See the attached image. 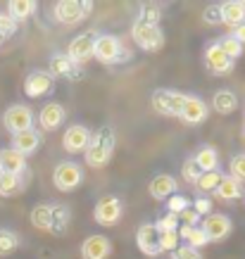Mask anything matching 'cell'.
Segmentation results:
<instances>
[{
	"label": "cell",
	"mask_w": 245,
	"mask_h": 259,
	"mask_svg": "<svg viewBox=\"0 0 245 259\" xmlns=\"http://www.w3.org/2000/svg\"><path fill=\"white\" fill-rule=\"evenodd\" d=\"M114 145H117V136H114V131H112L110 126H103L100 131H95V134L88 138L86 164L88 166H105L112 159Z\"/></svg>",
	"instance_id": "1"
},
{
	"label": "cell",
	"mask_w": 245,
	"mask_h": 259,
	"mask_svg": "<svg viewBox=\"0 0 245 259\" xmlns=\"http://www.w3.org/2000/svg\"><path fill=\"white\" fill-rule=\"evenodd\" d=\"M93 57L103 64H112V62H124L131 57L129 50H121L117 36H95L93 43Z\"/></svg>",
	"instance_id": "2"
},
{
	"label": "cell",
	"mask_w": 245,
	"mask_h": 259,
	"mask_svg": "<svg viewBox=\"0 0 245 259\" xmlns=\"http://www.w3.org/2000/svg\"><path fill=\"white\" fill-rule=\"evenodd\" d=\"M91 10H93V3L88 0H60L55 5V17L57 22L74 26V24L84 22L91 15Z\"/></svg>",
	"instance_id": "3"
},
{
	"label": "cell",
	"mask_w": 245,
	"mask_h": 259,
	"mask_svg": "<svg viewBox=\"0 0 245 259\" xmlns=\"http://www.w3.org/2000/svg\"><path fill=\"white\" fill-rule=\"evenodd\" d=\"M183 102H186V95L179 93V91L157 88L152 93V107L157 114H165V117H179L183 110Z\"/></svg>",
	"instance_id": "4"
},
{
	"label": "cell",
	"mask_w": 245,
	"mask_h": 259,
	"mask_svg": "<svg viewBox=\"0 0 245 259\" xmlns=\"http://www.w3.org/2000/svg\"><path fill=\"white\" fill-rule=\"evenodd\" d=\"M131 36H134L136 46L145 50V53H157V50L165 48V33H162L159 26H143V24L134 22Z\"/></svg>",
	"instance_id": "5"
},
{
	"label": "cell",
	"mask_w": 245,
	"mask_h": 259,
	"mask_svg": "<svg viewBox=\"0 0 245 259\" xmlns=\"http://www.w3.org/2000/svg\"><path fill=\"white\" fill-rule=\"evenodd\" d=\"M121 212H124L121 200L117 195H107L98 200V204H95V209H93V219L100 226H114L121 219Z\"/></svg>",
	"instance_id": "6"
},
{
	"label": "cell",
	"mask_w": 245,
	"mask_h": 259,
	"mask_svg": "<svg viewBox=\"0 0 245 259\" xmlns=\"http://www.w3.org/2000/svg\"><path fill=\"white\" fill-rule=\"evenodd\" d=\"M3 124H5V128L12 136L22 134V131H29L33 126V112L26 105H12L3 114Z\"/></svg>",
	"instance_id": "7"
},
{
	"label": "cell",
	"mask_w": 245,
	"mask_h": 259,
	"mask_svg": "<svg viewBox=\"0 0 245 259\" xmlns=\"http://www.w3.org/2000/svg\"><path fill=\"white\" fill-rule=\"evenodd\" d=\"M53 181H55L57 190H74L79 186L81 181H84V171H81V166L76 162H60L55 166V174H53Z\"/></svg>",
	"instance_id": "8"
},
{
	"label": "cell",
	"mask_w": 245,
	"mask_h": 259,
	"mask_svg": "<svg viewBox=\"0 0 245 259\" xmlns=\"http://www.w3.org/2000/svg\"><path fill=\"white\" fill-rule=\"evenodd\" d=\"M231 228H233V224H231V219L226 217V214H214L212 212L202 219L200 231L205 233V238L210 240V243H217V240H224V238L229 236Z\"/></svg>",
	"instance_id": "9"
},
{
	"label": "cell",
	"mask_w": 245,
	"mask_h": 259,
	"mask_svg": "<svg viewBox=\"0 0 245 259\" xmlns=\"http://www.w3.org/2000/svg\"><path fill=\"white\" fill-rule=\"evenodd\" d=\"M136 243H138V250L145 254V257H157L159 252V233L155 224H143L138 231H136Z\"/></svg>",
	"instance_id": "10"
},
{
	"label": "cell",
	"mask_w": 245,
	"mask_h": 259,
	"mask_svg": "<svg viewBox=\"0 0 245 259\" xmlns=\"http://www.w3.org/2000/svg\"><path fill=\"white\" fill-rule=\"evenodd\" d=\"M93 43H95L93 33H81V36H76V38L69 43V53H64V55L69 57L71 62L84 64L93 57Z\"/></svg>",
	"instance_id": "11"
},
{
	"label": "cell",
	"mask_w": 245,
	"mask_h": 259,
	"mask_svg": "<svg viewBox=\"0 0 245 259\" xmlns=\"http://www.w3.org/2000/svg\"><path fill=\"white\" fill-rule=\"evenodd\" d=\"M50 69L55 71L57 76H64V79H69V81H81L86 76V74H84V67L76 62H71L64 53H57V55L50 57Z\"/></svg>",
	"instance_id": "12"
},
{
	"label": "cell",
	"mask_w": 245,
	"mask_h": 259,
	"mask_svg": "<svg viewBox=\"0 0 245 259\" xmlns=\"http://www.w3.org/2000/svg\"><path fill=\"white\" fill-rule=\"evenodd\" d=\"M205 67L212 71V74H217V76H224V74H231L233 60L224 55L222 48L217 46V43H212V46L205 50Z\"/></svg>",
	"instance_id": "13"
},
{
	"label": "cell",
	"mask_w": 245,
	"mask_h": 259,
	"mask_svg": "<svg viewBox=\"0 0 245 259\" xmlns=\"http://www.w3.org/2000/svg\"><path fill=\"white\" fill-rule=\"evenodd\" d=\"M112 254V243L105 236H88L81 245V259H107Z\"/></svg>",
	"instance_id": "14"
},
{
	"label": "cell",
	"mask_w": 245,
	"mask_h": 259,
	"mask_svg": "<svg viewBox=\"0 0 245 259\" xmlns=\"http://www.w3.org/2000/svg\"><path fill=\"white\" fill-rule=\"evenodd\" d=\"M207 114H210V110H207L205 100H200L195 95H186V102H183V110L179 114V119L186 121V124H200V121L207 119Z\"/></svg>",
	"instance_id": "15"
},
{
	"label": "cell",
	"mask_w": 245,
	"mask_h": 259,
	"mask_svg": "<svg viewBox=\"0 0 245 259\" xmlns=\"http://www.w3.org/2000/svg\"><path fill=\"white\" fill-rule=\"evenodd\" d=\"M50 88H53V76L46 71H31L24 79V93L29 98H40V95L50 93Z\"/></svg>",
	"instance_id": "16"
},
{
	"label": "cell",
	"mask_w": 245,
	"mask_h": 259,
	"mask_svg": "<svg viewBox=\"0 0 245 259\" xmlns=\"http://www.w3.org/2000/svg\"><path fill=\"white\" fill-rule=\"evenodd\" d=\"M88 138H91V134H88V128L86 126H69L67 131H64L62 136V145L67 152H81V150L88 145Z\"/></svg>",
	"instance_id": "17"
},
{
	"label": "cell",
	"mask_w": 245,
	"mask_h": 259,
	"mask_svg": "<svg viewBox=\"0 0 245 259\" xmlns=\"http://www.w3.org/2000/svg\"><path fill=\"white\" fill-rule=\"evenodd\" d=\"M176 179L174 176H169V174H157L155 179L150 181V186H148V190H150V195L155 197V200H169V197L176 193Z\"/></svg>",
	"instance_id": "18"
},
{
	"label": "cell",
	"mask_w": 245,
	"mask_h": 259,
	"mask_svg": "<svg viewBox=\"0 0 245 259\" xmlns=\"http://www.w3.org/2000/svg\"><path fill=\"white\" fill-rule=\"evenodd\" d=\"M0 169H3V174H15V176H22L24 169H26V157L19 155V152L12 150V148L0 150Z\"/></svg>",
	"instance_id": "19"
},
{
	"label": "cell",
	"mask_w": 245,
	"mask_h": 259,
	"mask_svg": "<svg viewBox=\"0 0 245 259\" xmlns=\"http://www.w3.org/2000/svg\"><path fill=\"white\" fill-rule=\"evenodd\" d=\"M38 145H40V136L36 134L33 128L12 136V150H17L24 157H26V155H33V152L38 150Z\"/></svg>",
	"instance_id": "20"
},
{
	"label": "cell",
	"mask_w": 245,
	"mask_h": 259,
	"mask_svg": "<svg viewBox=\"0 0 245 259\" xmlns=\"http://www.w3.org/2000/svg\"><path fill=\"white\" fill-rule=\"evenodd\" d=\"M38 121L46 131H55L57 126L64 121V107L60 105V102H48L46 107L40 110Z\"/></svg>",
	"instance_id": "21"
},
{
	"label": "cell",
	"mask_w": 245,
	"mask_h": 259,
	"mask_svg": "<svg viewBox=\"0 0 245 259\" xmlns=\"http://www.w3.org/2000/svg\"><path fill=\"white\" fill-rule=\"evenodd\" d=\"M71 212L64 204H50V233L55 236H64L67 228H69Z\"/></svg>",
	"instance_id": "22"
},
{
	"label": "cell",
	"mask_w": 245,
	"mask_h": 259,
	"mask_svg": "<svg viewBox=\"0 0 245 259\" xmlns=\"http://www.w3.org/2000/svg\"><path fill=\"white\" fill-rule=\"evenodd\" d=\"M222 22L226 26H231V29L245 24V3H238V0L222 3Z\"/></svg>",
	"instance_id": "23"
},
{
	"label": "cell",
	"mask_w": 245,
	"mask_h": 259,
	"mask_svg": "<svg viewBox=\"0 0 245 259\" xmlns=\"http://www.w3.org/2000/svg\"><path fill=\"white\" fill-rule=\"evenodd\" d=\"M214 195L219 200H238V197H243V183L231 176H222V181L214 188Z\"/></svg>",
	"instance_id": "24"
},
{
	"label": "cell",
	"mask_w": 245,
	"mask_h": 259,
	"mask_svg": "<svg viewBox=\"0 0 245 259\" xmlns=\"http://www.w3.org/2000/svg\"><path fill=\"white\" fill-rule=\"evenodd\" d=\"M193 162L202 169V171H217V164H219V155L212 145H202V148L193 155Z\"/></svg>",
	"instance_id": "25"
},
{
	"label": "cell",
	"mask_w": 245,
	"mask_h": 259,
	"mask_svg": "<svg viewBox=\"0 0 245 259\" xmlns=\"http://www.w3.org/2000/svg\"><path fill=\"white\" fill-rule=\"evenodd\" d=\"M176 233H179V240L183 238V240L188 243V247H195V250H198V247H205V245L210 243L205 238V233L200 231V226H179Z\"/></svg>",
	"instance_id": "26"
},
{
	"label": "cell",
	"mask_w": 245,
	"mask_h": 259,
	"mask_svg": "<svg viewBox=\"0 0 245 259\" xmlns=\"http://www.w3.org/2000/svg\"><path fill=\"white\" fill-rule=\"evenodd\" d=\"M10 10V19L12 22H24V19H29V17L36 12V3L33 0H12L8 5Z\"/></svg>",
	"instance_id": "27"
},
{
	"label": "cell",
	"mask_w": 245,
	"mask_h": 259,
	"mask_svg": "<svg viewBox=\"0 0 245 259\" xmlns=\"http://www.w3.org/2000/svg\"><path fill=\"white\" fill-rule=\"evenodd\" d=\"M236 105H238V100L231 91H217L212 98V107L219 114H231V112L236 110Z\"/></svg>",
	"instance_id": "28"
},
{
	"label": "cell",
	"mask_w": 245,
	"mask_h": 259,
	"mask_svg": "<svg viewBox=\"0 0 245 259\" xmlns=\"http://www.w3.org/2000/svg\"><path fill=\"white\" fill-rule=\"evenodd\" d=\"M22 183H24L22 176H15V174H3V176H0V195L3 197L17 195V193L24 188Z\"/></svg>",
	"instance_id": "29"
},
{
	"label": "cell",
	"mask_w": 245,
	"mask_h": 259,
	"mask_svg": "<svg viewBox=\"0 0 245 259\" xmlns=\"http://www.w3.org/2000/svg\"><path fill=\"white\" fill-rule=\"evenodd\" d=\"M19 247V238L10 228H0V257H8Z\"/></svg>",
	"instance_id": "30"
},
{
	"label": "cell",
	"mask_w": 245,
	"mask_h": 259,
	"mask_svg": "<svg viewBox=\"0 0 245 259\" xmlns=\"http://www.w3.org/2000/svg\"><path fill=\"white\" fill-rule=\"evenodd\" d=\"M31 224L38 231H50V204H36L31 209Z\"/></svg>",
	"instance_id": "31"
},
{
	"label": "cell",
	"mask_w": 245,
	"mask_h": 259,
	"mask_svg": "<svg viewBox=\"0 0 245 259\" xmlns=\"http://www.w3.org/2000/svg\"><path fill=\"white\" fill-rule=\"evenodd\" d=\"M159 19H162V10L157 5H148V8L141 10V15L136 17V24H143V26H159Z\"/></svg>",
	"instance_id": "32"
},
{
	"label": "cell",
	"mask_w": 245,
	"mask_h": 259,
	"mask_svg": "<svg viewBox=\"0 0 245 259\" xmlns=\"http://www.w3.org/2000/svg\"><path fill=\"white\" fill-rule=\"evenodd\" d=\"M217 46L222 48V53L226 57H231V60H236V57L243 55V46H240L236 38H231V36H226V38H222V40H217Z\"/></svg>",
	"instance_id": "33"
},
{
	"label": "cell",
	"mask_w": 245,
	"mask_h": 259,
	"mask_svg": "<svg viewBox=\"0 0 245 259\" xmlns=\"http://www.w3.org/2000/svg\"><path fill=\"white\" fill-rule=\"evenodd\" d=\"M219 181H222V174H219V171H205L198 179L195 188H198L200 193H210V190L217 188V183H219Z\"/></svg>",
	"instance_id": "34"
},
{
	"label": "cell",
	"mask_w": 245,
	"mask_h": 259,
	"mask_svg": "<svg viewBox=\"0 0 245 259\" xmlns=\"http://www.w3.org/2000/svg\"><path fill=\"white\" fill-rule=\"evenodd\" d=\"M167 207H169V214H179L186 212V209H190V200L186 195H179V193H174V195L167 200Z\"/></svg>",
	"instance_id": "35"
},
{
	"label": "cell",
	"mask_w": 245,
	"mask_h": 259,
	"mask_svg": "<svg viewBox=\"0 0 245 259\" xmlns=\"http://www.w3.org/2000/svg\"><path fill=\"white\" fill-rule=\"evenodd\" d=\"M181 174H183V179L188 181V183H193V186H195V183H198V179H200V176H202L205 171H202V169H200V166L193 162V157H190V159H186V162H183Z\"/></svg>",
	"instance_id": "36"
},
{
	"label": "cell",
	"mask_w": 245,
	"mask_h": 259,
	"mask_svg": "<svg viewBox=\"0 0 245 259\" xmlns=\"http://www.w3.org/2000/svg\"><path fill=\"white\" fill-rule=\"evenodd\" d=\"M176 247H179V233H176V231H162V233H159V250L174 252Z\"/></svg>",
	"instance_id": "37"
},
{
	"label": "cell",
	"mask_w": 245,
	"mask_h": 259,
	"mask_svg": "<svg viewBox=\"0 0 245 259\" xmlns=\"http://www.w3.org/2000/svg\"><path fill=\"white\" fill-rule=\"evenodd\" d=\"M202 22L210 24V26L222 24V3H212V5H207L205 12H202Z\"/></svg>",
	"instance_id": "38"
},
{
	"label": "cell",
	"mask_w": 245,
	"mask_h": 259,
	"mask_svg": "<svg viewBox=\"0 0 245 259\" xmlns=\"http://www.w3.org/2000/svg\"><path fill=\"white\" fill-rule=\"evenodd\" d=\"M231 179L240 181V183L245 181V152H240V155L231 159Z\"/></svg>",
	"instance_id": "39"
},
{
	"label": "cell",
	"mask_w": 245,
	"mask_h": 259,
	"mask_svg": "<svg viewBox=\"0 0 245 259\" xmlns=\"http://www.w3.org/2000/svg\"><path fill=\"white\" fill-rule=\"evenodd\" d=\"M155 228H157V233H162V231H176V228H179V217H176V214L159 217L157 224H155Z\"/></svg>",
	"instance_id": "40"
},
{
	"label": "cell",
	"mask_w": 245,
	"mask_h": 259,
	"mask_svg": "<svg viewBox=\"0 0 245 259\" xmlns=\"http://www.w3.org/2000/svg\"><path fill=\"white\" fill-rule=\"evenodd\" d=\"M172 259H202L195 247H188V245H179L174 252H172Z\"/></svg>",
	"instance_id": "41"
},
{
	"label": "cell",
	"mask_w": 245,
	"mask_h": 259,
	"mask_svg": "<svg viewBox=\"0 0 245 259\" xmlns=\"http://www.w3.org/2000/svg\"><path fill=\"white\" fill-rule=\"evenodd\" d=\"M12 33H17V22H12L8 15H0V40L10 38Z\"/></svg>",
	"instance_id": "42"
},
{
	"label": "cell",
	"mask_w": 245,
	"mask_h": 259,
	"mask_svg": "<svg viewBox=\"0 0 245 259\" xmlns=\"http://www.w3.org/2000/svg\"><path fill=\"white\" fill-rule=\"evenodd\" d=\"M179 221H181L183 226H198L200 214L195 212V209H186V212H181V214H179Z\"/></svg>",
	"instance_id": "43"
},
{
	"label": "cell",
	"mask_w": 245,
	"mask_h": 259,
	"mask_svg": "<svg viewBox=\"0 0 245 259\" xmlns=\"http://www.w3.org/2000/svg\"><path fill=\"white\" fill-rule=\"evenodd\" d=\"M193 209H195L200 217H202V214L207 217V214H212V202H210L207 197H198V200L193 202Z\"/></svg>",
	"instance_id": "44"
},
{
	"label": "cell",
	"mask_w": 245,
	"mask_h": 259,
	"mask_svg": "<svg viewBox=\"0 0 245 259\" xmlns=\"http://www.w3.org/2000/svg\"><path fill=\"white\" fill-rule=\"evenodd\" d=\"M231 38H236L240 46H245V24H240V26H236V29L231 31Z\"/></svg>",
	"instance_id": "45"
},
{
	"label": "cell",
	"mask_w": 245,
	"mask_h": 259,
	"mask_svg": "<svg viewBox=\"0 0 245 259\" xmlns=\"http://www.w3.org/2000/svg\"><path fill=\"white\" fill-rule=\"evenodd\" d=\"M0 176H3V169H0Z\"/></svg>",
	"instance_id": "46"
},
{
	"label": "cell",
	"mask_w": 245,
	"mask_h": 259,
	"mask_svg": "<svg viewBox=\"0 0 245 259\" xmlns=\"http://www.w3.org/2000/svg\"><path fill=\"white\" fill-rule=\"evenodd\" d=\"M243 134H245V128H243Z\"/></svg>",
	"instance_id": "47"
}]
</instances>
